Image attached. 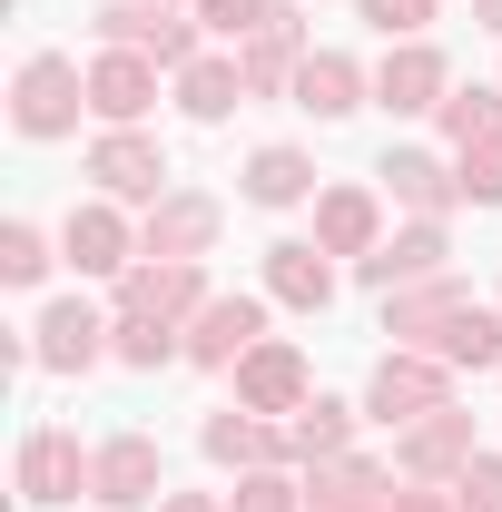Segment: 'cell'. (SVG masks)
Returning a JSON list of instances; mask_svg holds the SVG:
<instances>
[{"label": "cell", "instance_id": "31", "mask_svg": "<svg viewBox=\"0 0 502 512\" xmlns=\"http://www.w3.org/2000/svg\"><path fill=\"white\" fill-rule=\"evenodd\" d=\"M40 266H50V237L40 227H0V276L10 286H40Z\"/></svg>", "mask_w": 502, "mask_h": 512}, {"label": "cell", "instance_id": "34", "mask_svg": "<svg viewBox=\"0 0 502 512\" xmlns=\"http://www.w3.org/2000/svg\"><path fill=\"white\" fill-rule=\"evenodd\" d=\"M453 178H463L473 207H502V148H463V168H453Z\"/></svg>", "mask_w": 502, "mask_h": 512}, {"label": "cell", "instance_id": "16", "mask_svg": "<svg viewBox=\"0 0 502 512\" xmlns=\"http://www.w3.org/2000/svg\"><path fill=\"white\" fill-rule=\"evenodd\" d=\"M60 247H69V266H79V276H128V266H138V256H128L119 207H69Z\"/></svg>", "mask_w": 502, "mask_h": 512}, {"label": "cell", "instance_id": "29", "mask_svg": "<svg viewBox=\"0 0 502 512\" xmlns=\"http://www.w3.org/2000/svg\"><path fill=\"white\" fill-rule=\"evenodd\" d=\"M109 355L148 375V365H168V355H188V335H178V325H158V316H119V325H109Z\"/></svg>", "mask_w": 502, "mask_h": 512}, {"label": "cell", "instance_id": "26", "mask_svg": "<svg viewBox=\"0 0 502 512\" xmlns=\"http://www.w3.org/2000/svg\"><path fill=\"white\" fill-rule=\"evenodd\" d=\"M345 444H355V414H345V404H325V394L286 424V453H296V463H345Z\"/></svg>", "mask_w": 502, "mask_h": 512}, {"label": "cell", "instance_id": "21", "mask_svg": "<svg viewBox=\"0 0 502 512\" xmlns=\"http://www.w3.org/2000/svg\"><path fill=\"white\" fill-rule=\"evenodd\" d=\"M414 355H443V365H502V316L463 296V306H453V316H443L434 335L414 345Z\"/></svg>", "mask_w": 502, "mask_h": 512}, {"label": "cell", "instance_id": "23", "mask_svg": "<svg viewBox=\"0 0 502 512\" xmlns=\"http://www.w3.org/2000/svg\"><path fill=\"white\" fill-rule=\"evenodd\" d=\"M384 188L404 197V207H414V217H443V207H453V197H463V178H453V168H443V158H424V148H394V158H384Z\"/></svg>", "mask_w": 502, "mask_h": 512}, {"label": "cell", "instance_id": "37", "mask_svg": "<svg viewBox=\"0 0 502 512\" xmlns=\"http://www.w3.org/2000/svg\"><path fill=\"white\" fill-rule=\"evenodd\" d=\"M158 512H217V503H207V493H168Z\"/></svg>", "mask_w": 502, "mask_h": 512}, {"label": "cell", "instance_id": "38", "mask_svg": "<svg viewBox=\"0 0 502 512\" xmlns=\"http://www.w3.org/2000/svg\"><path fill=\"white\" fill-rule=\"evenodd\" d=\"M473 10H483V20H493V30H502V0H473Z\"/></svg>", "mask_w": 502, "mask_h": 512}, {"label": "cell", "instance_id": "3", "mask_svg": "<svg viewBox=\"0 0 502 512\" xmlns=\"http://www.w3.org/2000/svg\"><path fill=\"white\" fill-rule=\"evenodd\" d=\"M99 40H109V50H138V60H158V69L197 60V20H178L168 0H109V10H99Z\"/></svg>", "mask_w": 502, "mask_h": 512}, {"label": "cell", "instance_id": "8", "mask_svg": "<svg viewBox=\"0 0 502 512\" xmlns=\"http://www.w3.org/2000/svg\"><path fill=\"white\" fill-rule=\"evenodd\" d=\"M463 463H473V414H463V404L404 424V444H394V473H414V483H453Z\"/></svg>", "mask_w": 502, "mask_h": 512}, {"label": "cell", "instance_id": "7", "mask_svg": "<svg viewBox=\"0 0 502 512\" xmlns=\"http://www.w3.org/2000/svg\"><path fill=\"white\" fill-rule=\"evenodd\" d=\"M266 345V306L256 296H207L188 316V365H247Z\"/></svg>", "mask_w": 502, "mask_h": 512}, {"label": "cell", "instance_id": "10", "mask_svg": "<svg viewBox=\"0 0 502 512\" xmlns=\"http://www.w3.org/2000/svg\"><path fill=\"white\" fill-rule=\"evenodd\" d=\"M237 404H247V414H306L315 404L306 355H296V345H256L247 365H237Z\"/></svg>", "mask_w": 502, "mask_h": 512}, {"label": "cell", "instance_id": "9", "mask_svg": "<svg viewBox=\"0 0 502 512\" xmlns=\"http://www.w3.org/2000/svg\"><path fill=\"white\" fill-rule=\"evenodd\" d=\"M89 178L109 197H148V207H158V197H168V148L138 138V128H109V138L89 148Z\"/></svg>", "mask_w": 502, "mask_h": 512}, {"label": "cell", "instance_id": "24", "mask_svg": "<svg viewBox=\"0 0 502 512\" xmlns=\"http://www.w3.org/2000/svg\"><path fill=\"white\" fill-rule=\"evenodd\" d=\"M306 512H394V493H384V473L375 463H315V503Z\"/></svg>", "mask_w": 502, "mask_h": 512}, {"label": "cell", "instance_id": "14", "mask_svg": "<svg viewBox=\"0 0 502 512\" xmlns=\"http://www.w3.org/2000/svg\"><path fill=\"white\" fill-rule=\"evenodd\" d=\"M375 99L394 109V119H424V109H443L453 89H443V50H424V40H394V60L375 69Z\"/></svg>", "mask_w": 502, "mask_h": 512}, {"label": "cell", "instance_id": "4", "mask_svg": "<svg viewBox=\"0 0 502 512\" xmlns=\"http://www.w3.org/2000/svg\"><path fill=\"white\" fill-rule=\"evenodd\" d=\"M79 493H99V453H79V434H60V424H40L20 444V503H79Z\"/></svg>", "mask_w": 502, "mask_h": 512}, {"label": "cell", "instance_id": "11", "mask_svg": "<svg viewBox=\"0 0 502 512\" xmlns=\"http://www.w3.org/2000/svg\"><path fill=\"white\" fill-rule=\"evenodd\" d=\"M207 247H217V197L197 188H168L138 227V256H207Z\"/></svg>", "mask_w": 502, "mask_h": 512}, {"label": "cell", "instance_id": "20", "mask_svg": "<svg viewBox=\"0 0 502 512\" xmlns=\"http://www.w3.org/2000/svg\"><path fill=\"white\" fill-rule=\"evenodd\" d=\"M315 247L365 266V256L384 247V237H375V197H365V188H325V197H315Z\"/></svg>", "mask_w": 502, "mask_h": 512}, {"label": "cell", "instance_id": "32", "mask_svg": "<svg viewBox=\"0 0 502 512\" xmlns=\"http://www.w3.org/2000/svg\"><path fill=\"white\" fill-rule=\"evenodd\" d=\"M197 20H207V30H227V40H256V30L276 20V0H197Z\"/></svg>", "mask_w": 502, "mask_h": 512}, {"label": "cell", "instance_id": "1", "mask_svg": "<svg viewBox=\"0 0 502 512\" xmlns=\"http://www.w3.org/2000/svg\"><path fill=\"white\" fill-rule=\"evenodd\" d=\"M79 109H89V79H79V60H60V50L20 60V79H10V128H20V138H60Z\"/></svg>", "mask_w": 502, "mask_h": 512}, {"label": "cell", "instance_id": "22", "mask_svg": "<svg viewBox=\"0 0 502 512\" xmlns=\"http://www.w3.org/2000/svg\"><path fill=\"white\" fill-rule=\"evenodd\" d=\"M178 109H188L197 128H217L227 109H247V69L237 60H188L178 69Z\"/></svg>", "mask_w": 502, "mask_h": 512}, {"label": "cell", "instance_id": "19", "mask_svg": "<svg viewBox=\"0 0 502 512\" xmlns=\"http://www.w3.org/2000/svg\"><path fill=\"white\" fill-rule=\"evenodd\" d=\"M99 503H109V512L158 503V444H148V434H119V444H99Z\"/></svg>", "mask_w": 502, "mask_h": 512}, {"label": "cell", "instance_id": "28", "mask_svg": "<svg viewBox=\"0 0 502 512\" xmlns=\"http://www.w3.org/2000/svg\"><path fill=\"white\" fill-rule=\"evenodd\" d=\"M434 119H443L453 148H502V99H493V89H453Z\"/></svg>", "mask_w": 502, "mask_h": 512}, {"label": "cell", "instance_id": "25", "mask_svg": "<svg viewBox=\"0 0 502 512\" xmlns=\"http://www.w3.org/2000/svg\"><path fill=\"white\" fill-rule=\"evenodd\" d=\"M207 453H217V463L266 473V463H286V434H276V424H256L247 404H237V414H207Z\"/></svg>", "mask_w": 502, "mask_h": 512}, {"label": "cell", "instance_id": "33", "mask_svg": "<svg viewBox=\"0 0 502 512\" xmlns=\"http://www.w3.org/2000/svg\"><path fill=\"white\" fill-rule=\"evenodd\" d=\"M227 512H296V483H286V473L266 463V473H247V483L227 493Z\"/></svg>", "mask_w": 502, "mask_h": 512}, {"label": "cell", "instance_id": "35", "mask_svg": "<svg viewBox=\"0 0 502 512\" xmlns=\"http://www.w3.org/2000/svg\"><path fill=\"white\" fill-rule=\"evenodd\" d=\"M365 20H375L384 40H424V20H434V0H365Z\"/></svg>", "mask_w": 502, "mask_h": 512}, {"label": "cell", "instance_id": "13", "mask_svg": "<svg viewBox=\"0 0 502 512\" xmlns=\"http://www.w3.org/2000/svg\"><path fill=\"white\" fill-rule=\"evenodd\" d=\"M237 69H247V99H276V89H296V69H306V20L276 0V20H266L247 50H237Z\"/></svg>", "mask_w": 502, "mask_h": 512}, {"label": "cell", "instance_id": "27", "mask_svg": "<svg viewBox=\"0 0 502 512\" xmlns=\"http://www.w3.org/2000/svg\"><path fill=\"white\" fill-rule=\"evenodd\" d=\"M306 188H315L306 148H256V158H247V197H256V207H296Z\"/></svg>", "mask_w": 502, "mask_h": 512}, {"label": "cell", "instance_id": "2", "mask_svg": "<svg viewBox=\"0 0 502 512\" xmlns=\"http://www.w3.org/2000/svg\"><path fill=\"white\" fill-rule=\"evenodd\" d=\"M443 404H453V375H443V355H414V345H394L365 384V414H384V424H424Z\"/></svg>", "mask_w": 502, "mask_h": 512}, {"label": "cell", "instance_id": "5", "mask_svg": "<svg viewBox=\"0 0 502 512\" xmlns=\"http://www.w3.org/2000/svg\"><path fill=\"white\" fill-rule=\"evenodd\" d=\"M197 306H207V276H197V256H148V266H128V276H119V316L188 325Z\"/></svg>", "mask_w": 502, "mask_h": 512}, {"label": "cell", "instance_id": "30", "mask_svg": "<svg viewBox=\"0 0 502 512\" xmlns=\"http://www.w3.org/2000/svg\"><path fill=\"white\" fill-rule=\"evenodd\" d=\"M453 512H502V453H473L453 473Z\"/></svg>", "mask_w": 502, "mask_h": 512}, {"label": "cell", "instance_id": "6", "mask_svg": "<svg viewBox=\"0 0 502 512\" xmlns=\"http://www.w3.org/2000/svg\"><path fill=\"white\" fill-rule=\"evenodd\" d=\"M375 296H404V286H434V276H453V237H443V217H424V227H404V237H384L365 266H355Z\"/></svg>", "mask_w": 502, "mask_h": 512}, {"label": "cell", "instance_id": "18", "mask_svg": "<svg viewBox=\"0 0 502 512\" xmlns=\"http://www.w3.org/2000/svg\"><path fill=\"white\" fill-rule=\"evenodd\" d=\"M99 335H109V325H99L89 306H79V296H69V306H50V316H40L30 355H40L50 375H89V365H99Z\"/></svg>", "mask_w": 502, "mask_h": 512}, {"label": "cell", "instance_id": "15", "mask_svg": "<svg viewBox=\"0 0 502 512\" xmlns=\"http://www.w3.org/2000/svg\"><path fill=\"white\" fill-rule=\"evenodd\" d=\"M296 109H306V119H355V109H365V69L345 60V50H306V69H296Z\"/></svg>", "mask_w": 502, "mask_h": 512}, {"label": "cell", "instance_id": "17", "mask_svg": "<svg viewBox=\"0 0 502 512\" xmlns=\"http://www.w3.org/2000/svg\"><path fill=\"white\" fill-rule=\"evenodd\" d=\"M266 296H276V306H296V316H315V306L335 296V266H325V247H306V237L266 247Z\"/></svg>", "mask_w": 502, "mask_h": 512}, {"label": "cell", "instance_id": "36", "mask_svg": "<svg viewBox=\"0 0 502 512\" xmlns=\"http://www.w3.org/2000/svg\"><path fill=\"white\" fill-rule=\"evenodd\" d=\"M394 512H453V493H394Z\"/></svg>", "mask_w": 502, "mask_h": 512}, {"label": "cell", "instance_id": "12", "mask_svg": "<svg viewBox=\"0 0 502 512\" xmlns=\"http://www.w3.org/2000/svg\"><path fill=\"white\" fill-rule=\"evenodd\" d=\"M148 99H158V60H138V50H99V60H89V109L109 128H138Z\"/></svg>", "mask_w": 502, "mask_h": 512}]
</instances>
